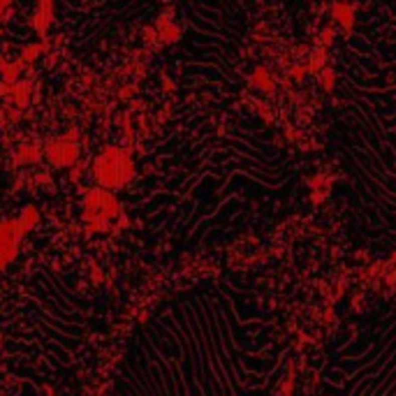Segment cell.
I'll list each match as a JSON object with an SVG mask.
<instances>
[{
  "mask_svg": "<svg viewBox=\"0 0 396 396\" xmlns=\"http://www.w3.org/2000/svg\"><path fill=\"white\" fill-rule=\"evenodd\" d=\"M123 5L127 0H58V24L70 51L79 58L95 56L130 28L135 14Z\"/></svg>",
  "mask_w": 396,
  "mask_h": 396,
  "instance_id": "obj_1",
  "label": "cell"
}]
</instances>
